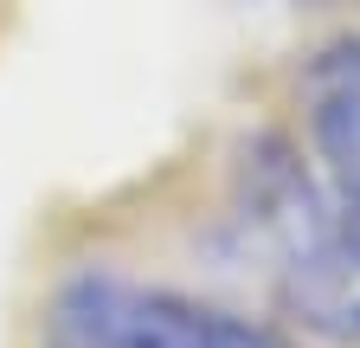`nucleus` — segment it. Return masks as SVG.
I'll list each match as a JSON object with an SVG mask.
<instances>
[{"instance_id":"f03ea898","label":"nucleus","mask_w":360,"mask_h":348,"mask_svg":"<svg viewBox=\"0 0 360 348\" xmlns=\"http://www.w3.org/2000/svg\"><path fill=\"white\" fill-rule=\"evenodd\" d=\"M277 303L302 335L328 348H360V200L328 206L322 226L283 258Z\"/></svg>"},{"instance_id":"7ed1b4c3","label":"nucleus","mask_w":360,"mask_h":348,"mask_svg":"<svg viewBox=\"0 0 360 348\" xmlns=\"http://www.w3.org/2000/svg\"><path fill=\"white\" fill-rule=\"evenodd\" d=\"M309 123L341 200H360V46H335L309 77Z\"/></svg>"},{"instance_id":"f257e3e1","label":"nucleus","mask_w":360,"mask_h":348,"mask_svg":"<svg viewBox=\"0 0 360 348\" xmlns=\"http://www.w3.org/2000/svg\"><path fill=\"white\" fill-rule=\"evenodd\" d=\"M45 348H290V335L238 310L142 290L116 271H77L52 297Z\"/></svg>"}]
</instances>
